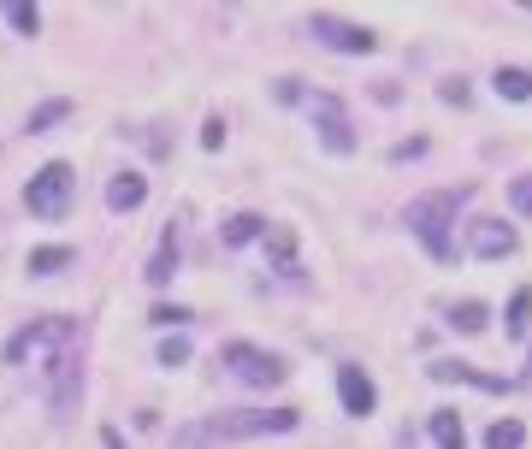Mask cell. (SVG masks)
<instances>
[{
    "instance_id": "obj_7",
    "label": "cell",
    "mask_w": 532,
    "mask_h": 449,
    "mask_svg": "<svg viewBox=\"0 0 532 449\" xmlns=\"http://www.w3.org/2000/svg\"><path fill=\"white\" fill-rule=\"evenodd\" d=\"M337 396H343V408H349L355 420H367L373 402H379V390H373V379H367L361 367H337Z\"/></svg>"
},
{
    "instance_id": "obj_26",
    "label": "cell",
    "mask_w": 532,
    "mask_h": 449,
    "mask_svg": "<svg viewBox=\"0 0 532 449\" xmlns=\"http://www.w3.org/2000/svg\"><path fill=\"white\" fill-rule=\"evenodd\" d=\"M201 148H225V119H207V130H201Z\"/></svg>"
},
{
    "instance_id": "obj_1",
    "label": "cell",
    "mask_w": 532,
    "mask_h": 449,
    "mask_svg": "<svg viewBox=\"0 0 532 449\" xmlns=\"http://www.w3.org/2000/svg\"><path fill=\"white\" fill-rule=\"evenodd\" d=\"M467 195H473V184H462V190H432V195H420V201H408V231L426 243L432 260H456L450 225H456V207H462Z\"/></svg>"
},
{
    "instance_id": "obj_22",
    "label": "cell",
    "mask_w": 532,
    "mask_h": 449,
    "mask_svg": "<svg viewBox=\"0 0 532 449\" xmlns=\"http://www.w3.org/2000/svg\"><path fill=\"white\" fill-rule=\"evenodd\" d=\"M184 361H190V343L184 337H166L160 343V367H184Z\"/></svg>"
},
{
    "instance_id": "obj_15",
    "label": "cell",
    "mask_w": 532,
    "mask_h": 449,
    "mask_svg": "<svg viewBox=\"0 0 532 449\" xmlns=\"http://www.w3.org/2000/svg\"><path fill=\"white\" fill-rule=\"evenodd\" d=\"M497 95H503V101H532V71L503 65V71H497Z\"/></svg>"
},
{
    "instance_id": "obj_18",
    "label": "cell",
    "mask_w": 532,
    "mask_h": 449,
    "mask_svg": "<svg viewBox=\"0 0 532 449\" xmlns=\"http://www.w3.org/2000/svg\"><path fill=\"white\" fill-rule=\"evenodd\" d=\"M24 266H30V272H60V266H71V249H30Z\"/></svg>"
},
{
    "instance_id": "obj_2",
    "label": "cell",
    "mask_w": 532,
    "mask_h": 449,
    "mask_svg": "<svg viewBox=\"0 0 532 449\" xmlns=\"http://www.w3.org/2000/svg\"><path fill=\"white\" fill-rule=\"evenodd\" d=\"M272 89H278V101H302V107H308V119H314L320 142H326L332 154H349V148H355V125H349V113H343L337 95H308L296 77H278Z\"/></svg>"
},
{
    "instance_id": "obj_4",
    "label": "cell",
    "mask_w": 532,
    "mask_h": 449,
    "mask_svg": "<svg viewBox=\"0 0 532 449\" xmlns=\"http://www.w3.org/2000/svg\"><path fill=\"white\" fill-rule=\"evenodd\" d=\"M71 184H77V178H71V166H66V160H54V166H42V172L30 178L24 207H30L36 219H60V213L71 207Z\"/></svg>"
},
{
    "instance_id": "obj_13",
    "label": "cell",
    "mask_w": 532,
    "mask_h": 449,
    "mask_svg": "<svg viewBox=\"0 0 532 449\" xmlns=\"http://www.w3.org/2000/svg\"><path fill=\"white\" fill-rule=\"evenodd\" d=\"M432 444H438V449H467V426H462V414L438 408V414H432Z\"/></svg>"
},
{
    "instance_id": "obj_11",
    "label": "cell",
    "mask_w": 532,
    "mask_h": 449,
    "mask_svg": "<svg viewBox=\"0 0 532 449\" xmlns=\"http://www.w3.org/2000/svg\"><path fill=\"white\" fill-rule=\"evenodd\" d=\"M266 249H272L284 278H296V231L290 225H266Z\"/></svg>"
},
{
    "instance_id": "obj_3",
    "label": "cell",
    "mask_w": 532,
    "mask_h": 449,
    "mask_svg": "<svg viewBox=\"0 0 532 449\" xmlns=\"http://www.w3.org/2000/svg\"><path fill=\"white\" fill-rule=\"evenodd\" d=\"M225 367H231V379L249 390H272L290 379V367L278 361V355H266V349H255V343H225V355H219Z\"/></svg>"
},
{
    "instance_id": "obj_14",
    "label": "cell",
    "mask_w": 532,
    "mask_h": 449,
    "mask_svg": "<svg viewBox=\"0 0 532 449\" xmlns=\"http://www.w3.org/2000/svg\"><path fill=\"white\" fill-rule=\"evenodd\" d=\"M255 237H266L261 213H237V219H225V249H243V243H255Z\"/></svg>"
},
{
    "instance_id": "obj_8",
    "label": "cell",
    "mask_w": 532,
    "mask_h": 449,
    "mask_svg": "<svg viewBox=\"0 0 532 449\" xmlns=\"http://www.w3.org/2000/svg\"><path fill=\"white\" fill-rule=\"evenodd\" d=\"M473 255H479V260L515 255V231H509L503 219H473Z\"/></svg>"
},
{
    "instance_id": "obj_19",
    "label": "cell",
    "mask_w": 532,
    "mask_h": 449,
    "mask_svg": "<svg viewBox=\"0 0 532 449\" xmlns=\"http://www.w3.org/2000/svg\"><path fill=\"white\" fill-rule=\"evenodd\" d=\"M450 325H456V331H467V337H473V331H485V302H462V308L450 314Z\"/></svg>"
},
{
    "instance_id": "obj_23",
    "label": "cell",
    "mask_w": 532,
    "mask_h": 449,
    "mask_svg": "<svg viewBox=\"0 0 532 449\" xmlns=\"http://www.w3.org/2000/svg\"><path fill=\"white\" fill-rule=\"evenodd\" d=\"M148 320H154V325H184V320H190V308H178V302H160Z\"/></svg>"
},
{
    "instance_id": "obj_9",
    "label": "cell",
    "mask_w": 532,
    "mask_h": 449,
    "mask_svg": "<svg viewBox=\"0 0 532 449\" xmlns=\"http://www.w3.org/2000/svg\"><path fill=\"white\" fill-rule=\"evenodd\" d=\"M432 379L438 385H479V390H515V379H497V373H479L467 361H432Z\"/></svg>"
},
{
    "instance_id": "obj_5",
    "label": "cell",
    "mask_w": 532,
    "mask_h": 449,
    "mask_svg": "<svg viewBox=\"0 0 532 449\" xmlns=\"http://www.w3.org/2000/svg\"><path fill=\"white\" fill-rule=\"evenodd\" d=\"M213 438H261V432H296V408H272V414H219L207 426Z\"/></svg>"
},
{
    "instance_id": "obj_10",
    "label": "cell",
    "mask_w": 532,
    "mask_h": 449,
    "mask_svg": "<svg viewBox=\"0 0 532 449\" xmlns=\"http://www.w3.org/2000/svg\"><path fill=\"white\" fill-rule=\"evenodd\" d=\"M142 201H148V184H142L136 172H125V178L107 184V207H113V213H136Z\"/></svg>"
},
{
    "instance_id": "obj_16",
    "label": "cell",
    "mask_w": 532,
    "mask_h": 449,
    "mask_svg": "<svg viewBox=\"0 0 532 449\" xmlns=\"http://www.w3.org/2000/svg\"><path fill=\"white\" fill-rule=\"evenodd\" d=\"M527 444V426L521 420H497L491 432H485V449H521Z\"/></svg>"
},
{
    "instance_id": "obj_21",
    "label": "cell",
    "mask_w": 532,
    "mask_h": 449,
    "mask_svg": "<svg viewBox=\"0 0 532 449\" xmlns=\"http://www.w3.org/2000/svg\"><path fill=\"white\" fill-rule=\"evenodd\" d=\"M509 207H515V213H527V219H532V172H527V178H515V184H509Z\"/></svg>"
},
{
    "instance_id": "obj_6",
    "label": "cell",
    "mask_w": 532,
    "mask_h": 449,
    "mask_svg": "<svg viewBox=\"0 0 532 449\" xmlns=\"http://www.w3.org/2000/svg\"><path fill=\"white\" fill-rule=\"evenodd\" d=\"M308 30H314V42H326V48H337V54H373V48H379V36H373V30L343 24V18H332V12H314V18H308Z\"/></svg>"
},
{
    "instance_id": "obj_24",
    "label": "cell",
    "mask_w": 532,
    "mask_h": 449,
    "mask_svg": "<svg viewBox=\"0 0 532 449\" xmlns=\"http://www.w3.org/2000/svg\"><path fill=\"white\" fill-rule=\"evenodd\" d=\"M12 24H18L24 36H36V24H42V12H36V6H12Z\"/></svg>"
},
{
    "instance_id": "obj_27",
    "label": "cell",
    "mask_w": 532,
    "mask_h": 449,
    "mask_svg": "<svg viewBox=\"0 0 532 449\" xmlns=\"http://www.w3.org/2000/svg\"><path fill=\"white\" fill-rule=\"evenodd\" d=\"M414 154H426V142H420V136H414V142H402V148H391V160H397V166H402V160H414Z\"/></svg>"
},
{
    "instance_id": "obj_17",
    "label": "cell",
    "mask_w": 532,
    "mask_h": 449,
    "mask_svg": "<svg viewBox=\"0 0 532 449\" xmlns=\"http://www.w3.org/2000/svg\"><path fill=\"white\" fill-rule=\"evenodd\" d=\"M527 320H532V290H515L509 296V337H527Z\"/></svg>"
},
{
    "instance_id": "obj_28",
    "label": "cell",
    "mask_w": 532,
    "mask_h": 449,
    "mask_svg": "<svg viewBox=\"0 0 532 449\" xmlns=\"http://www.w3.org/2000/svg\"><path fill=\"white\" fill-rule=\"evenodd\" d=\"M101 444H107V449H119V432H113V426H107V432H101Z\"/></svg>"
},
{
    "instance_id": "obj_25",
    "label": "cell",
    "mask_w": 532,
    "mask_h": 449,
    "mask_svg": "<svg viewBox=\"0 0 532 449\" xmlns=\"http://www.w3.org/2000/svg\"><path fill=\"white\" fill-rule=\"evenodd\" d=\"M438 95H444L450 107H467V83H462V77H450V83H438Z\"/></svg>"
},
{
    "instance_id": "obj_20",
    "label": "cell",
    "mask_w": 532,
    "mask_h": 449,
    "mask_svg": "<svg viewBox=\"0 0 532 449\" xmlns=\"http://www.w3.org/2000/svg\"><path fill=\"white\" fill-rule=\"evenodd\" d=\"M66 113H71V101H48V107H36V113H30V136H36V130H48V125H60Z\"/></svg>"
},
{
    "instance_id": "obj_12",
    "label": "cell",
    "mask_w": 532,
    "mask_h": 449,
    "mask_svg": "<svg viewBox=\"0 0 532 449\" xmlns=\"http://www.w3.org/2000/svg\"><path fill=\"white\" fill-rule=\"evenodd\" d=\"M172 272H178V225L160 237V255L148 260V272H142V278H148V284H172Z\"/></svg>"
}]
</instances>
